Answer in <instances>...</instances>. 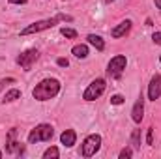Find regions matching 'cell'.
<instances>
[{
	"label": "cell",
	"mask_w": 161,
	"mask_h": 159,
	"mask_svg": "<svg viewBox=\"0 0 161 159\" xmlns=\"http://www.w3.org/2000/svg\"><path fill=\"white\" fill-rule=\"evenodd\" d=\"M60 92V82L56 79H43L41 82L36 84V88L32 90L34 99L38 101H49L53 97H56Z\"/></svg>",
	"instance_id": "6da1fadb"
},
{
	"label": "cell",
	"mask_w": 161,
	"mask_h": 159,
	"mask_svg": "<svg viewBox=\"0 0 161 159\" xmlns=\"http://www.w3.org/2000/svg\"><path fill=\"white\" fill-rule=\"evenodd\" d=\"M53 135H54L53 125H49V123H40V125H36V127L30 131L28 142H30V144H36V142H41V140L47 142V140L53 139Z\"/></svg>",
	"instance_id": "7a4b0ae2"
},
{
	"label": "cell",
	"mask_w": 161,
	"mask_h": 159,
	"mask_svg": "<svg viewBox=\"0 0 161 159\" xmlns=\"http://www.w3.org/2000/svg\"><path fill=\"white\" fill-rule=\"evenodd\" d=\"M101 148V137L99 135H88L84 140H82V144H80V154H82V157H92V156H96V152Z\"/></svg>",
	"instance_id": "3957f363"
},
{
	"label": "cell",
	"mask_w": 161,
	"mask_h": 159,
	"mask_svg": "<svg viewBox=\"0 0 161 159\" xmlns=\"http://www.w3.org/2000/svg\"><path fill=\"white\" fill-rule=\"evenodd\" d=\"M60 19L58 17H53V19H43V21H36L32 25H28L26 28L21 30V36H30V34H38V32H43V30H49L53 28Z\"/></svg>",
	"instance_id": "277c9868"
},
{
	"label": "cell",
	"mask_w": 161,
	"mask_h": 159,
	"mask_svg": "<svg viewBox=\"0 0 161 159\" xmlns=\"http://www.w3.org/2000/svg\"><path fill=\"white\" fill-rule=\"evenodd\" d=\"M125 66H127V58L124 54H116L114 58H111V62L107 66V75L111 79H120L124 69H125Z\"/></svg>",
	"instance_id": "5b68a950"
},
{
	"label": "cell",
	"mask_w": 161,
	"mask_h": 159,
	"mask_svg": "<svg viewBox=\"0 0 161 159\" xmlns=\"http://www.w3.org/2000/svg\"><path fill=\"white\" fill-rule=\"evenodd\" d=\"M105 86H107L105 79H94L88 84V88L84 90L82 99H84V101H94V99H97V97L105 92Z\"/></svg>",
	"instance_id": "8992f818"
},
{
	"label": "cell",
	"mask_w": 161,
	"mask_h": 159,
	"mask_svg": "<svg viewBox=\"0 0 161 159\" xmlns=\"http://www.w3.org/2000/svg\"><path fill=\"white\" fill-rule=\"evenodd\" d=\"M38 56H40V52H38L36 49H28V51H25L23 54L17 56V64H19L25 71H30V69H32V64L38 60Z\"/></svg>",
	"instance_id": "52a82bcc"
},
{
	"label": "cell",
	"mask_w": 161,
	"mask_h": 159,
	"mask_svg": "<svg viewBox=\"0 0 161 159\" xmlns=\"http://www.w3.org/2000/svg\"><path fill=\"white\" fill-rule=\"evenodd\" d=\"M161 97V75H154L148 84V99L156 101Z\"/></svg>",
	"instance_id": "ba28073f"
},
{
	"label": "cell",
	"mask_w": 161,
	"mask_h": 159,
	"mask_svg": "<svg viewBox=\"0 0 161 159\" xmlns=\"http://www.w3.org/2000/svg\"><path fill=\"white\" fill-rule=\"evenodd\" d=\"M131 118L135 123H141L142 118H144V99H142V96L135 101V105H133V111H131Z\"/></svg>",
	"instance_id": "9c48e42d"
},
{
	"label": "cell",
	"mask_w": 161,
	"mask_h": 159,
	"mask_svg": "<svg viewBox=\"0 0 161 159\" xmlns=\"http://www.w3.org/2000/svg\"><path fill=\"white\" fill-rule=\"evenodd\" d=\"M129 28H131V21L125 19V21H122L118 26H114V28L111 30V36H113V38H122V36H125V34L129 32Z\"/></svg>",
	"instance_id": "30bf717a"
},
{
	"label": "cell",
	"mask_w": 161,
	"mask_h": 159,
	"mask_svg": "<svg viewBox=\"0 0 161 159\" xmlns=\"http://www.w3.org/2000/svg\"><path fill=\"white\" fill-rule=\"evenodd\" d=\"M75 140H77V133H75L73 129H66V131L60 135V142H62L64 146H68V148H71V146L75 144Z\"/></svg>",
	"instance_id": "8fae6325"
},
{
	"label": "cell",
	"mask_w": 161,
	"mask_h": 159,
	"mask_svg": "<svg viewBox=\"0 0 161 159\" xmlns=\"http://www.w3.org/2000/svg\"><path fill=\"white\" fill-rule=\"evenodd\" d=\"M6 152L8 154H23V146L17 140H6Z\"/></svg>",
	"instance_id": "7c38bea8"
},
{
	"label": "cell",
	"mask_w": 161,
	"mask_h": 159,
	"mask_svg": "<svg viewBox=\"0 0 161 159\" xmlns=\"http://www.w3.org/2000/svg\"><path fill=\"white\" fill-rule=\"evenodd\" d=\"M86 40H88V43H90L92 47H96V49H97L99 52H101V51L105 49V41L101 40L99 36H96V34H90V36H88Z\"/></svg>",
	"instance_id": "4fadbf2b"
},
{
	"label": "cell",
	"mask_w": 161,
	"mask_h": 159,
	"mask_svg": "<svg viewBox=\"0 0 161 159\" xmlns=\"http://www.w3.org/2000/svg\"><path fill=\"white\" fill-rule=\"evenodd\" d=\"M71 52H73V56H77V58H86V56H88V47H86L84 43H80V45H75V47L71 49Z\"/></svg>",
	"instance_id": "5bb4252c"
},
{
	"label": "cell",
	"mask_w": 161,
	"mask_h": 159,
	"mask_svg": "<svg viewBox=\"0 0 161 159\" xmlns=\"http://www.w3.org/2000/svg\"><path fill=\"white\" fill-rule=\"evenodd\" d=\"M21 97V90H17V88H13V90H9V92H6V96H4V103H11V101H15V99H19Z\"/></svg>",
	"instance_id": "9a60e30c"
},
{
	"label": "cell",
	"mask_w": 161,
	"mask_h": 159,
	"mask_svg": "<svg viewBox=\"0 0 161 159\" xmlns=\"http://www.w3.org/2000/svg\"><path fill=\"white\" fill-rule=\"evenodd\" d=\"M131 148L141 150V129H133V133H131Z\"/></svg>",
	"instance_id": "2e32d148"
},
{
	"label": "cell",
	"mask_w": 161,
	"mask_h": 159,
	"mask_svg": "<svg viewBox=\"0 0 161 159\" xmlns=\"http://www.w3.org/2000/svg\"><path fill=\"white\" fill-rule=\"evenodd\" d=\"M58 156H60V152H58V148H54V146H51V148H47V150L43 152V157L45 159H51V157L56 159Z\"/></svg>",
	"instance_id": "e0dca14e"
},
{
	"label": "cell",
	"mask_w": 161,
	"mask_h": 159,
	"mask_svg": "<svg viewBox=\"0 0 161 159\" xmlns=\"http://www.w3.org/2000/svg\"><path fill=\"white\" fill-rule=\"evenodd\" d=\"M60 34L64 36V38H69V40H73V38H77V30H73V28H62L60 30Z\"/></svg>",
	"instance_id": "ac0fdd59"
},
{
	"label": "cell",
	"mask_w": 161,
	"mask_h": 159,
	"mask_svg": "<svg viewBox=\"0 0 161 159\" xmlns=\"http://www.w3.org/2000/svg\"><path fill=\"white\" fill-rule=\"evenodd\" d=\"M124 101H125V97L120 96V94H114V96L111 97V103H113V105H122Z\"/></svg>",
	"instance_id": "d6986e66"
},
{
	"label": "cell",
	"mask_w": 161,
	"mask_h": 159,
	"mask_svg": "<svg viewBox=\"0 0 161 159\" xmlns=\"http://www.w3.org/2000/svg\"><path fill=\"white\" fill-rule=\"evenodd\" d=\"M118 157L120 159H127V157H133V150L131 148H124L120 154H118Z\"/></svg>",
	"instance_id": "ffe728a7"
},
{
	"label": "cell",
	"mask_w": 161,
	"mask_h": 159,
	"mask_svg": "<svg viewBox=\"0 0 161 159\" xmlns=\"http://www.w3.org/2000/svg\"><path fill=\"white\" fill-rule=\"evenodd\" d=\"M146 144H154V127L148 129V135H146Z\"/></svg>",
	"instance_id": "44dd1931"
},
{
	"label": "cell",
	"mask_w": 161,
	"mask_h": 159,
	"mask_svg": "<svg viewBox=\"0 0 161 159\" xmlns=\"http://www.w3.org/2000/svg\"><path fill=\"white\" fill-rule=\"evenodd\" d=\"M56 64H58L60 68H68V66H69V62H68V58H58V60H56Z\"/></svg>",
	"instance_id": "7402d4cb"
},
{
	"label": "cell",
	"mask_w": 161,
	"mask_h": 159,
	"mask_svg": "<svg viewBox=\"0 0 161 159\" xmlns=\"http://www.w3.org/2000/svg\"><path fill=\"white\" fill-rule=\"evenodd\" d=\"M152 40H154L156 45H161V32H156V34L152 36Z\"/></svg>",
	"instance_id": "603a6c76"
},
{
	"label": "cell",
	"mask_w": 161,
	"mask_h": 159,
	"mask_svg": "<svg viewBox=\"0 0 161 159\" xmlns=\"http://www.w3.org/2000/svg\"><path fill=\"white\" fill-rule=\"evenodd\" d=\"M11 82H15V79H11V77H9V79H4V80H0V90H2V88H4L6 84H11Z\"/></svg>",
	"instance_id": "cb8c5ba5"
},
{
	"label": "cell",
	"mask_w": 161,
	"mask_h": 159,
	"mask_svg": "<svg viewBox=\"0 0 161 159\" xmlns=\"http://www.w3.org/2000/svg\"><path fill=\"white\" fill-rule=\"evenodd\" d=\"M9 4H26V0H9Z\"/></svg>",
	"instance_id": "d4e9b609"
},
{
	"label": "cell",
	"mask_w": 161,
	"mask_h": 159,
	"mask_svg": "<svg viewBox=\"0 0 161 159\" xmlns=\"http://www.w3.org/2000/svg\"><path fill=\"white\" fill-rule=\"evenodd\" d=\"M154 2H156V6H158V8L161 9V0H154Z\"/></svg>",
	"instance_id": "484cf974"
},
{
	"label": "cell",
	"mask_w": 161,
	"mask_h": 159,
	"mask_svg": "<svg viewBox=\"0 0 161 159\" xmlns=\"http://www.w3.org/2000/svg\"><path fill=\"white\" fill-rule=\"evenodd\" d=\"M105 2H107V4H111V2H114V0H105Z\"/></svg>",
	"instance_id": "4316f807"
},
{
	"label": "cell",
	"mask_w": 161,
	"mask_h": 159,
	"mask_svg": "<svg viewBox=\"0 0 161 159\" xmlns=\"http://www.w3.org/2000/svg\"><path fill=\"white\" fill-rule=\"evenodd\" d=\"M0 157H2V152H0Z\"/></svg>",
	"instance_id": "83f0119b"
},
{
	"label": "cell",
	"mask_w": 161,
	"mask_h": 159,
	"mask_svg": "<svg viewBox=\"0 0 161 159\" xmlns=\"http://www.w3.org/2000/svg\"><path fill=\"white\" fill-rule=\"evenodd\" d=\"M159 62H161V56H159Z\"/></svg>",
	"instance_id": "f1b7e54d"
}]
</instances>
